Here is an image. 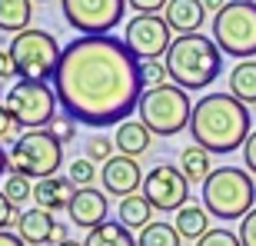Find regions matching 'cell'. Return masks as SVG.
<instances>
[{
  "mask_svg": "<svg viewBox=\"0 0 256 246\" xmlns=\"http://www.w3.org/2000/svg\"><path fill=\"white\" fill-rule=\"evenodd\" d=\"M10 163H7V153H4V146H0V176H4V170H7Z\"/></svg>",
  "mask_w": 256,
  "mask_h": 246,
  "instance_id": "obj_41",
  "label": "cell"
},
{
  "mask_svg": "<svg viewBox=\"0 0 256 246\" xmlns=\"http://www.w3.org/2000/svg\"><path fill=\"white\" fill-rule=\"evenodd\" d=\"M240 243L243 246H256V210H250L246 216L240 220Z\"/></svg>",
  "mask_w": 256,
  "mask_h": 246,
  "instance_id": "obj_32",
  "label": "cell"
},
{
  "mask_svg": "<svg viewBox=\"0 0 256 246\" xmlns=\"http://www.w3.org/2000/svg\"><path fill=\"white\" fill-rule=\"evenodd\" d=\"M180 233L173 223H163V220H153L150 226L140 230V236H136V246H180Z\"/></svg>",
  "mask_w": 256,
  "mask_h": 246,
  "instance_id": "obj_25",
  "label": "cell"
},
{
  "mask_svg": "<svg viewBox=\"0 0 256 246\" xmlns=\"http://www.w3.org/2000/svg\"><path fill=\"white\" fill-rule=\"evenodd\" d=\"M4 193H7V200L14 206H20L24 200H34V183L27 176H20V173H10L7 183H4Z\"/></svg>",
  "mask_w": 256,
  "mask_h": 246,
  "instance_id": "obj_27",
  "label": "cell"
},
{
  "mask_svg": "<svg viewBox=\"0 0 256 246\" xmlns=\"http://www.w3.org/2000/svg\"><path fill=\"white\" fill-rule=\"evenodd\" d=\"M203 206L210 216L223 220H243L250 210H256V183L240 166H220L203 183Z\"/></svg>",
  "mask_w": 256,
  "mask_h": 246,
  "instance_id": "obj_4",
  "label": "cell"
},
{
  "mask_svg": "<svg viewBox=\"0 0 256 246\" xmlns=\"http://www.w3.org/2000/svg\"><path fill=\"white\" fill-rule=\"evenodd\" d=\"M140 84H143V90L166 84V66H163V60H140Z\"/></svg>",
  "mask_w": 256,
  "mask_h": 246,
  "instance_id": "obj_28",
  "label": "cell"
},
{
  "mask_svg": "<svg viewBox=\"0 0 256 246\" xmlns=\"http://www.w3.org/2000/svg\"><path fill=\"white\" fill-rule=\"evenodd\" d=\"M10 170L27 176V180H47L57 176L60 163H64V143L50 136V130H27L10 143L7 150Z\"/></svg>",
  "mask_w": 256,
  "mask_h": 246,
  "instance_id": "obj_7",
  "label": "cell"
},
{
  "mask_svg": "<svg viewBox=\"0 0 256 246\" xmlns=\"http://www.w3.org/2000/svg\"><path fill=\"white\" fill-rule=\"evenodd\" d=\"M37 4H50V0H37Z\"/></svg>",
  "mask_w": 256,
  "mask_h": 246,
  "instance_id": "obj_43",
  "label": "cell"
},
{
  "mask_svg": "<svg viewBox=\"0 0 256 246\" xmlns=\"http://www.w3.org/2000/svg\"><path fill=\"white\" fill-rule=\"evenodd\" d=\"M84 246H136V240H133V233L120 223V220H106V223H100V226L86 230Z\"/></svg>",
  "mask_w": 256,
  "mask_h": 246,
  "instance_id": "obj_22",
  "label": "cell"
},
{
  "mask_svg": "<svg viewBox=\"0 0 256 246\" xmlns=\"http://www.w3.org/2000/svg\"><path fill=\"white\" fill-rule=\"evenodd\" d=\"M196 246H243V243H240V236L233 233V230H226V226H213L203 240H196Z\"/></svg>",
  "mask_w": 256,
  "mask_h": 246,
  "instance_id": "obj_29",
  "label": "cell"
},
{
  "mask_svg": "<svg viewBox=\"0 0 256 246\" xmlns=\"http://www.w3.org/2000/svg\"><path fill=\"white\" fill-rule=\"evenodd\" d=\"M66 240H70V236H66V226H60V223H57V230H54L50 243H54V246H60V243H66Z\"/></svg>",
  "mask_w": 256,
  "mask_h": 246,
  "instance_id": "obj_40",
  "label": "cell"
},
{
  "mask_svg": "<svg viewBox=\"0 0 256 246\" xmlns=\"http://www.w3.org/2000/svg\"><path fill=\"white\" fill-rule=\"evenodd\" d=\"M150 136H153V133L146 130V126H143L140 120H124L120 126H116L114 146H116L120 153H124V156H133V160H136L140 153L150 150Z\"/></svg>",
  "mask_w": 256,
  "mask_h": 246,
  "instance_id": "obj_18",
  "label": "cell"
},
{
  "mask_svg": "<svg viewBox=\"0 0 256 246\" xmlns=\"http://www.w3.org/2000/svg\"><path fill=\"white\" fill-rule=\"evenodd\" d=\"M64 116L86 126H110L136 110L143 96L140 60L120 37H76L64 47L54 74Z\"/></svg>",
  "mask_w": 256,
  "mask_h": 246,
  "instance_id": "obj_1",
  "label": "cell"
},
{
  "mask_svg": "<svg viewBox=\"0 0 256 246\" xmlns=\"http://www.w3.org/2000/svg\"><path fill=\"white\" fill-rule=\"evenodd\" d=\"M230 96H236L243 106L256 104V60H240L230 70Z\"/></svg>",
  "mask_w": 256,
  "mask_h": 246,
  "instance_id": "obj_19",
  "label": "cell"
},
{
  "mask_svg": "<svg viewBox=\"0 0 256 246\" xmlns=\"http://www.w3.org/2000/svg\"><path fill=\"white\" fill-rule=\"evenodd\" d=\"M0 246H27V243H24L17 233H7V230H4V233H0Z\"/></svg>",
  "mask_w": 256,
  "mask_h": 246,
  "instance_id": "obj_38",
  "label": "cell"
},
{
  "mask_svg": "<svg viewBox=\"0 0 256 246\" xmlns=\"http://www.w3.org/2000/svg\"><path fill=\"white\" fill-rule=\"evenodd\" d=\"M126 0H60L64 20L80 37H110V30L120 27Z\"/></svg>",
  "mask_w": 256,
  "mask_h": 246,
  "instance_id": "obj_10",
  "label": "cell"
},
{
  "mask_svg": "<svg viewBox=\"0 0 256 246\" xmlns=\"http://www.w3.org/2000/svg\"><path fill=\"white\" fill-rule=\"evenodd\" d=\"M10 76H17V70H14V60H10L7 50H0V80H10Z\"/></svg>",
  "mask_w": 256,
  "mask_h": 246,
  "instance_id": "obj_37",
  "label": "cell"
},
{
  "mask_svg": "<svg viewBox=\"0 0 256 246\" xmlns=\"http://www.w3.org/2000/svg\"><path fill=\"white\" fill-rule=\"evenodd\" d=\"M150 200L143 196V193H133V196L120 200V206H116V216H120V223H124L126 230L133 226H150Z\"/></svg>",
  "mask_w": 256,
  "mask_h": 246,
  "instance_id": "obj_23",
  "label": "cell"
},
{
  "mask_svg": "<svg viewBox=\"0 0 256 246\" xmlns=\"http://www.w3.org/2000/svg\"><path fill=\"white\" fill-rule=\"evenodd\" d=\"M203 17H206L203 0H170V4H166V10H163V20H166V27H170L176 37L200 34Z\"/></svg>",
  "mask_w": 256,
  "mask_h": 246,
  "instance_id": "obj_15",
  "label": "cell"
},
{
  "mask_svg": "<svg viewBox=\"0 0 256 246\" xmlns=\"http://www.w3.org/2000/svg\"><path fill=\"white\" fill-rule=\"evenodd\" d=\"M124 44L136 60H160L173 44V30L160 14H136L126 20L124 27Z\"/></svg>",
  "mask_w": 256,
  "mask_h": 246,
  "instance_id": "obj_11",
  "label": "cell"
},
{
  "mask_svg": "<svg viewBox=\"0 0 256 246\" xmlns=\"http://www.w3.org/2000/svg\"><path fill=\"white\" fill-rule=\"evenodd\" d=\"M193 143L203 146L206 153H233L243 150L250 130V110L240 104L236 96L226 94H203L193 104L190 116Z\"/></svg>",
  "mask_w": 256,
  "mask_h": 246,
  "instance_id": "obj_2",
  "label": "cell"
},
{
  "mask_svg": "<svg viewBox=\"0 0 256 246\" xmlns=\"http://www.w3.org/2000/svg\"><path fill=\"white\" fill-rule=\"evenodd\" d=\"M60 246H84V243H74V240H66V243H60Z\"/></svg>",
  "mask_w": 256,
  "mask_h": 246,
  "instance_id": "obj_42",
  "label": "cell"
},
{
  "mask_svg": "<svg viewBox=\"0 0 256 246\" xmlns=\"http://www.w3.org/2000/svg\"><path fill=\"white\" fill-rule=\"evenodd\" d=\"M76 186L66 180V173H57V176H47V180L34 183V203L47 213H57V210H66L70 200H74Z\"/></svg>",
  "mask_w": 256,
  "mask_h": 246,
  "instance_id": "obj_16",
  "label": "cell"
},
{
  "mask_svg": "<svg viewBox=\"0 0 256 246\" xmlns=\"http://www.w3.org/2000/svg\"><path fill=\"white\" fill-rule=\"evenodd\" d=\"M34 17V0H0V30L4 34H24L30 30Z\"/></svg>",
  "mask_w": 256,
  "mask_h": 246,
  "instance_id": "obj_21",
  "label": "cell"
},
{
  "mask_svg": "<svg viewBox=\"0 0 256 246\" xmlns=\"http://www.w3.org/2000/svg\"><path fill=\"white\" fill-rule=\"evenodd\" d=\"M66 180L74 183L76 190H90V186L96 183V163H90L86 156H80V160H70Z\"/></svg>",
  "mask_w": 256,
  "mask_h": 246,
  "instance_id": "obj_26",
  "label": "cell"
},
{
  "mask_svg": "<svg viewBox=\"0 0 256 246\" xmlns=\"http://www.w3.org/2000/svg\"><path fill=\"white\" fill-rule=\"evenodd\" d=\"M166 4L170 0H126V7L136 14H160V10H166Z\"/></svg>",
  "mask_w": 256,
  "mask_h": 246,
  "instance_id": "obj_34",
  "label": "cell"
},
{
  "mask_svg": "<svg viewBox=\"0 0 256 246\" xmlns=\"http://www.w3.org/2000/svg\"><path fill=\"white\" fill-rule=\"evenodd\" d=\"M166 66V76H170L176 86L183 90H203L220 76L223 70V54L213 44V37H203V34H186V37H176L163 57Z\"/></svg>",
  "mask_w": 256,
  "mask_h": 246,
  "instance_id": "obj_3",
  "label": "cell"
},
{
  "mask_svg": "<svg viewBox=\"0 0 256 246\" xmlns=\"http://www.w3.org/2000/svg\"><path fill=\"white\" fill-rule=\"evenodd\" d=\"M136 114H140V123L153 136H176L180 130L190 126L193 116V104L190 94L176 84H160L143 90L140 104H136Z\"/></svg>",
  "mask_w": 256,
  "mask_h": 246,
  "instance_id": "obj_5",
  "label": "cell"
},
{
  "mask_svg": "<svg viewBox=\"0 0 256 246\" xmlns=\"http://www.w3.org/2000/svg\"><path fill=\"white\" fill-rule=\"evenodd\" d=\"M7 54L14 60V70H17L20 80H40V84H47L57 74L64 47L57 44L54 34H47V30H40V27H30L10 40Z\"/></svg>",
  "mask_w": 256,
  "mask_h": 246,
  "instance_id": "obj_6",
  "label": "cell"
},
{
  "mask_svg": "<svg viewBox=\"0 0 256 246\" xmlns=\"http://www.w3.org/2000/svg\"><path fill=\"white\" fill-rule=\"evenodd\" d=\"M54 230H57L54 213H47V210H40V206L24 210L17 220V236L27 246H47L50 236H54Z\"/></svg>",
  "mask_w": 256,
  "mask_h": 246,
  "instance_id": "obj_17",
  "label": "cell"
},
{
  "mask_svg": "<svg viewBox=\"0 0 256 246\" xmlns=\"http://www.w3.org/2000/svg\"><path fill=\"white\" fill-rule=\"evenodd\" d=\"M47 130H50V136H54L57 143H70V140L76 136V123L70 120V116H57V120L50 123Z\"/></svg>",
  "mask_w": 256,
  "mask_h": 246,
  "instance_id": "obj_31",
  "label": "cell"
},
{
  "mask_svg": "<svg viewBox=\"0 0 256 246\" xmlns=\"http://www.w3.org/2000/svg\"><path fill=\"white\" fill-rule=\"evenodd\" d=\"M17 220H20V210L14 206V203H10V200H7V193L0 190V233H4V230H7V226H14Z\"/></svg>",
  "mask_w": 256,
  "mask_h": 246,
  "instance_id": "obj_33",
  "label": "cell"
},
{
  "mask_svg": "<svg viewBox=\"0 0 256 246\" xmlns=\"http://www.w3.org/2000/svg\"><path fill=\"white\" fill-rule=\"evenodd\" d=\"M100 183H104V190L110 193V196H133L136 190L143 186V170L140 163L133 160V156H124V153H116L114 160L104 163V170H100Z\"/></svg>",
  "mask_w": 256,
  "mask_h": 246,
  "instance_id": "obj_13",
  "label": "cell"
},
{
  "mask_svg": "<svg viewBox=\"0 0 256 246\" xmlns=\"http://www.w3.org/2000/svg\"><path fill=\"white\" fill-rule=\"evenodd\" d=\"M116 153H114V143L106 140V136H94V140L86 143V160L90 163H106V160H114Z\"/></svg>",
  "mask_w": 256,
  "mask_h": 246,
  "instance_id": "obj_30",
  "label": "cell"
},
{
  "mask_svg": "<svg viewBox=\"0 0 256 246\" xmlns=\"http://www.w3.org/2000/svg\"><path fill=\"white\" fill-rule=\"evenodd\" d=\"M243 160H246V170L256 173V130L246 136V143H243Z\"/></svg>",
  "mask_w": 256,
  "mask_h": 246,
  "instance_id": "obj_35",
  "label": "cell"
},
{
  "mask_svg": "<svg viewBox=\"0 0 256 246\" xmlns=\"http://www.w3.org/2000/svg\"><path fill=\"white\" fill-rule=\"evenodd\" d=\"M4 106L24 130H47L57 120V94L50 84L40 80H17L4 94Z\"/></svg>",
  "mask_w": 256,
  "mask_h": 246,
  "instance_id": "obj_9",
  "label": "cell"
},
{
  "mask_svg": "<svg viewBox=\"0 0 256 246\" xmlns=\"http://www.w3.org/2000/svg\"><path fill=\"white\" fill-rule=\"evenodd\" d=\"M226 4H230V0H203V7H206V14H213V17H216V14H220L223 7H226Z\"/></svg>",
  "mask_w": 256,
  "mask_h": 246,
  "instance_id": "obj_39",
  "label": "cell"
},
{
  "mask_svg": "<svg viewBox=\"0 0 256 246\" xmlns=\"http://www.w3.org/2000/svg\"><path fill=\"white\" fill-rule=\"evenodd\" d=\"M14 126H17L14 116L7 114V106L0 104V140H10V136H14Z\"/></svg>",
  "mask_w": 256,
  "mask_h": 246,
  "instance_id": "obj_36",
  "label": "cell"
},
{
  "mask_svg": "<svg viewBox=\"0 0 256 246\" xmlns=\"http://www.w3.org/2000/svg\"><path fill=\"white\" fill-rule=\"evenodd\" d=\"M180 170L183 176L190 183H206V176L213 173V166H210V153L203 150V146H186V150L180 153Z\"/></svg>",
  "mask_w": 256,
  "mask_h": 246,
  "instance_id": "obj_24",
  "label": "cell"
},
{
  "mask_svg": "<svg viewBox=\"0 0 256 246\" xmlns=\"http://www.w3.org/2000/svg\"><path fill=\"white\" fill-rule=\"evenodd\" d=\"M176 233H180L183 240H203L210 233V213H206V206H200V203H186V206L176 213Z\"/></svg>",
  "mask_w": 256,
  "mask_h": 246,
  "instance_id": "obj_20",
  "label": "cell"
},
{
  "mask_svg": "<svg viewBox=\"0 0 256 246\" xmlns=\"http://www.w3.org/2000/svg\"><path fill=\"white\" fill-rule=\"evenodd\" d=\"M143 196L150 200V206L160 210V213H180L190 203V180L173 163H156L143 176Z\"/></svg>",
  "mask_w": 256,
  "mask_h": 246,
  "instance_id": "obj_12",
  "label": "cell"
},
{
  "mask_svg": "<svg viewBox=\"0 0 256 246\" xmlns=\"http://www.w3.org/2000/svg\"><path fill=\"white\" fill-rule=\"evenodd\" d=\"M106 210H110L106 196L96 186H90V190H76L74 200H70V206H66V213H70V223H74V226L94 230V226H100V223H106Z\"/></svg>",
  "mask_w": 256,
  "mask_h": 246,
  "instance_id": "obj_14",
  "label": "cell"
},
{
  "mask_svg": "<svg viewBox=\"0 0 256 246\" xmlns=\"http://www.w3.org/2000/svg\"><path fill=\"white\" fill-rule=\"evenodd\" d=\"M213 44L220 54L253 60L256 54V0H230L213 17Z\"/></svg>",
  "mask_w": 256,
  "mask_h": 246,
  "instance_id": "obj_8",
  "label": "cell"
}]
</instances>
